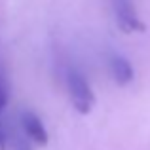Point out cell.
Wrapping results in <instances>:
<instances>
[{"instance_id":"obj_1","label":"cell","mask_w":150,"mask_h":150,"mask_svg":"<svg viewBox=\"0 0 150 150\" xmlns=\"http://www.w3.org/2000/svg\"><path fill=\"white\" fill-rule=\"evenodd\" d=\"M67 89H69V97L72 106L80 114H89L91 108L95 106V95L91 91V86L84 78L80 70L72 69L67 74Z\"/></svg>"},{"instance_id":"obj_2","label":"cell","mask_w":150,"mask_h":150,"mask_svg":"<svg viewBox=\"0 0 150 150\" xmlns=\"http://www.w3.org/2000/svg\"><path fill=\"white\" fill-rule=\"evenodd\" d=\"M112 8L116 21L120 23V27L125 33H143L146 29L144 23L141 21L139 13H137L133 0H112Z\"/></svg>"},{"instance_id":"obj_3","label":"cell","mask_w":150,"mask_h":150,"mask_svg":"<svg viewBox=\"0 0 150 150\" xmlns=\"http://www.w3.org/2000/svg\"><path fill=\"white\" fill-rule=\"evenodd\" d=\"M19 125H21L23 133L27 135V139L30 143H36V144H48L50 135H48V129L46 125L42 124V120L33 112V110H23L21 116H19Z\"/></svg>"},{"instance_id":"obj_4","label":"cell","mask_w":150,"mask_h":150,"mask_svg":"<svg viewBox=\"0 0 150 150\" xmlns=\"http://www.w3.org/2000/svg\"><path fill=\"white\" fill-rule=\"evenodd\" d=\"M108 70H110L112 80L116 82L118 86H127L129 82L133 80V76H135L129 59L124 57L122 53H112L108 57Z\"/></svg>"},{"instance_id":"obj_5","label":"cell","mask_w":150,"mask_h":150,"mask_svg":"<svg viewBox=\"0 0 150 150\" xmlns=\"http://www.w3.org/2000/svg\"><path fill=\"white\" fill-rule=\"evenodd\" d=\"M6 131H8V143L11 144L13 150H30V141L23 133L21 125H19V129L17 127H8L6 125Z\"/></svg>"},{"instance_id":"obj_6","label":"cell","mask_w":150,"mask_h":150,"mask_svg":"<svg viewBox=\"0 0 150 150\" xmlns=\"http://www.w3.org/2000/svg\"><path fill=\"white\" fill-rule=\"evenodd\" d=\"M8 101H10V86H8L6 74H4L2 67H0V116H2L4 108H6Z\"/></svg>"},{"instance_id":"obj_7","label":"cell","mask_w":150,"mask_h":150,"mask_svg":"<svg viewBox=\"0 0 150 150\" xmlns=\"http://www.w3.org/2000/svg\"><path fill=\"white\" fill-rule=\"evenodd\" d=\"M8 146V131H6V124L0 118V150H6Z\"/></svg>"}]
</instances>
